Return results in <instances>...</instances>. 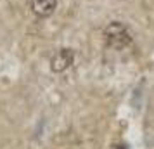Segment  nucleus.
I'll return each mask as SVG.
<instances>
[{
    "mask_svg": "<svg viewBox=\"0 0 154 149\" xmlns=\"http://www.w3.org/2000/svg\"><path fill=\"white\" fill-rule=\"evenodd\" d=\"M104 40L106 43L116 50H123L132 43V35L123 23L112 21L104 28Z\"/></svg>",
    "mask_w": 154,
    "mask_h": 149,
    "instance_id": "obj_1",
    "label": "nucleus"
},
{
    "mask_svg": "<svg viewBox=\"0 0 154 149\" xmlns=\"http://www.w3.org/2000/svg\"><path fill=\"white\" fill-rule=\"evenodd\" d=\"M29 7L38 17H49L56 11L57 0H29Z\"/></svg>",
    "mask_w": 154,
    "mask_h": 149,
    "instance_id": "obj_3",
    "label": "nucleus"
},
{
    "mask_svg": "<svg viewBox=\"0 0 154 149\" xmlns=\"http://www.w3.org/2000/svg\"><path fill=\"white\" fill-rule=\"evenodd\" d=\"M75 63V52L71 49H61L50 59V70L54 73H63Z\"/></svg>",
    "mask_w": 154,
    "mask_h": 149,
    "instance_id": "obj_2",
    "label": "nucleus"
}]
</instances>
